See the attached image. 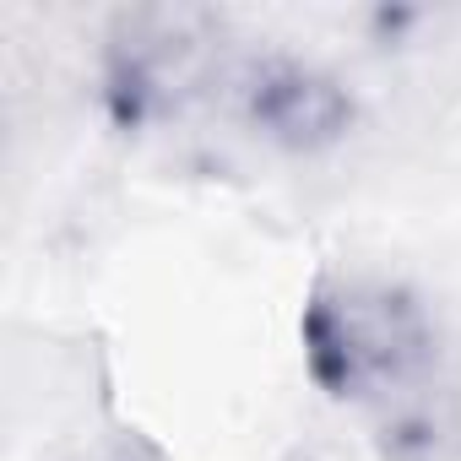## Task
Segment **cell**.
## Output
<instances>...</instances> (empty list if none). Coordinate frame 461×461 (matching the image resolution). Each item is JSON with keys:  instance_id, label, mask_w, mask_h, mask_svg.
I'll return each mask as SVG.
<instances>
[{"instance_id": "3", "label": "cell", "mask_w": 461, "mask_h": 461, "mask_svg": "<svg viewBox=\"0 0 461 461\" xmlns=\"http://www.w3.org/2000/svg\"><path fill=\"white\" fill-rule=\"evenodd\" d=\"M217 98L256 141H267L288 158L331 152L358 125L353 87L331 66L294 55V50H256V55L228 60Z\"/></svg>"}, {"instance_id": "2", "label": "cell", "mask_w": 461, "mask_h": 461, "mask_svg": "<svg viewBox=\"0 0 461 461\" xmlns=\"http://www.w3.org/2000/svg\"><path fill=\"white\" fill-rule=\"evenodd\" d=\"M228 77L222 17L201 6H131L104 33L98 87L120 131H152L179 120L195 98Z\"/></svg>"}, {"instance_id": "4", "label": "cell", "mask_w": 461, "mask_h": 461, "mask_svg": "<svg viewBox=\"0 0 461 461\" xmlns=\"http://www.w3.org/2000/svg\"><path fill=\"white\" fill-rule=\"evenodd\" d=\"M385 461H461V353L369 418Z\"/></svg>"}, {"instance_id": "1", "label": "cell", "mask_w": 461, "mask_h": 461, "mask_svg": "<svg viewBox=\"0 0 461 461\" xmlns=\"http://www.w3.org/2000/svg\"><path fill=\"white\" fill-rule=\"evenodd\" d=\"M304 369L310 380L375 418L396 396H407L423 375H434L450 358V337L434 315V304L385 272H331L315 283L304 315H299Z\"/></svg>"}, {"instance_id": "5", "label": "cell", "mask_w": 461, "mask_h": 461, "mask_svg": "<svg viewBox=\"0 0 461 461\" xmlns=\"http://www.w3.org/2000/svg\"><path fill=\"white\" fill-rule=\"evenodd\" d=\"M71 461H158V450H152V445H141L136 434H120V439H109V445H98V450L71 456Z\"/></svg>"}]
</instances>
